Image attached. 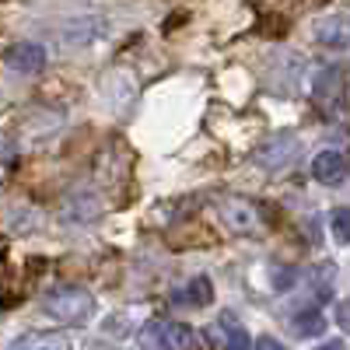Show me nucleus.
<instances>
[{
    "label": "nucleus",
    "mask_w": 350,
    "mask_h": 350,
    "mask_svg": "<svg viewBox=\"0 0 350 350\" xmlns=\"http://www.w3.org/2000/svg\"><path fill=\"white\" fill-rule=\"evenodd\" d=\"M42 308L64 326H84L95 315V298L81 287H53L42 298Z\"/></svg>",
    "instance_id": "obj_1"
},
{
    "label": "nucleus",
    "mask_w": 350,
    "mask_h": 350,
    "mask_svg": "<svg viewBox=\"0 0 350 350\" xmlns=\"http://www.w3.org/2000/svg\"><path fill=\"white\" fill-rule=\"evenodd\" d=\"M140 343L148 350H193L196 347V329L175 319H151L140 329Z\"/></svg>",
    "instance_id": "obj_2"
},
{
    "label": "nucleus",
    "mask_w": 350,
    "mask_h": 350,
    "mask_svg": "<svg viewBox=\"0 0 350 350\" xmlns=\"http://www.w3.org/2000/svg\"><path fill=\"white\" fill-rule=\"evenodd\" d=\"M214 211H217V221L228 231H235V235H252V231L262 228V211L245 196H217Z\"/></svg>",
    "instance_id": "obj_3"
},
{
    "label": "nucleus",
    "mask_w": 350,
    "mask_h": 350,
    "mask_svg": "<svg viewBox=\"0 0 350 350\" xmlns=\"http://www.w3.org/2000/svg\"><path fill=\"white\" fill-rule=\"evenodd\" d=\"M347 175H350V161H347V154H340V151H319V154L312 158V179H315V183L340 186Z\"/></svg>",
    "instance_id": "obj_4"
},
{
    "label": "nucleus",
    "mask_w": 350,
    "mask_h": 350,
    "mask_svg": "<svg viewBox=\"0 0 350 350\" xmlns=\"http://www.w3.org/2000/svg\"><path fill=\"white\" fill-rule=\"evenodd\" d=\"M4 64L14 74H39L46 67V49L39 42H14L4 56Z\"/></svg>",
    "instance_id": "obj_5"
},
{
    "label": "nucleus",
    "mask_w": 350,
    "mask_h": 350,
    "mask_svg": "<svg viewBox=\"0 0 350 350\" xmlns=\"http://www.w3.org/2000/svg\"><path fill=\"white\" fill-rule=\"evenodd\" d=\"M4 350H74V343L56 329H32V333L14 336Z\"/></svg>",
    "instance_id": "obj_6"
},
{
    "label": "nucleus",
    "mask_w": 350,
    "mask_h": 350,
    "mask_svg": "<svg viewBox=\"0 0 350 350\" xmlns=\"http://www.w3.org/2000/svg\"><path fill=\"white\" fill-rule=\"evenodd\" d=\"M295 154H298V140L291 137V133H277L273 140L262 144L256 158H259L262 168H287Z\"/></svg>",
    "instance_id": "obj_7"
},
{
    "label": "nucleus",
    "mask_w": 350,
    "mask_h": 350,
    "mask_svg": "<svg viewBox=\"0 0 350 350\" xmlns=\"http://www.w3.org/2000/svg\"><path fill=\"white\" fill-rule=\"evenodd\" d=\"M214 336H217L221 350H252V340H249L245 326L239 323L235 315H228V312L214 323Z\"/></svg>",
    "instance_id": "obj_8"
},
{
    "label": "nucleus",
    "mask_w": 350,
    "mask_h": 350,
    "mask_svg": "<svg viewBox=\"0 0 350 350\" xmlns=\"http://www.w3.org/2000/svg\"><path fill=\"white\" fill-rule=\"evenodd\" d=\"M172 301H179V305H193V308H203V305H211V301H214V284H211L207 277H193L186 287L175 291Z\"/></svg>",
    "instance_id": "obj_9"
},
{
    "label": "nucleus",
    "mask_w": 350,
    "mask_h": 350,
    "mask_svg": "<svg viewBox=\"0 0 350 350\" xmlns=\"http://www.w3.org/2000/svg\"><path fill=\"white\" fill-rule=\"evenodd\" d=\"M315 39L323 46H329V49H347L350 46V25L343 18H329V21H323L315 28Z\"/></svg>",
    "instance_id": "obj_10"
},
{
    "label": "nucleus",
    "mask_w": 350,
    "mask_h": 350,
    "mask_svg": "<svg viewBox=\"0 0 350 350\" xmlns=\"http://www.w3.org/2000/svg\"><path fill=\"white\" fill-rule=\"evenodd\" d=\"M329 228H333V239L340 245H350V207H336L329 217Z\"/></svg>",
    "instance_id": "obj_11"
},
{
    "label": "nucleus",
    "mask_w": 350,
    "mask_h": 350,
    "mask_svg": "<svg viewBox=\"0 0 350 350\" xmlns=\"http://www.w3.org/2000/svg\"><path fill=\"white\" fill-rule=\"evenodd\" d=\"M295 329L301 333V336H319L326 329V323H323V315L319 312H301L298 319H295Z\"/></svg>",
    "instance_id": "obj_12"
},
{
    "label": "nucleus",
    "mask_w": 350,
    "mask_h": 350,
    "mask_svg": "<svg viewBox=\"0 0 350 350\" xmlns=\"http://www.w3.org/2000/svg\"><path fill=\"white\" fill-rule=\"evenodd\" d=\"M14 154H18V144H14V137H11V133H0V165H8Z\"/></svg>",
    "instance_id": "obj_13"
},
{
    "label": "nucleus",
    "mask_w": 350,
    "mask_h": 350,
    "mask_svg": "<svg viewBox=\"0 0 350 350\" xmlns=\"http://www.w3.org/2000/svg\"><path fill=\"white\" fill-rule=\"evenodd\" d=\"M336 323H340V329H347V333H350V298L336 305Z\"/></svg>",
    "instance_id": "obj_14"
},
{
    "label": "nucleus",
    "mask_w": 350,
    "mask_h": 350,
    "mask_svg": "<svg viewBox=\"0 0 350 350\" xmlns=\"http://www.w3.org/2000/svg\"><path fill=\"white\" fill-rule=\"evenodd\" d=\"M256 350H284V343H277L273 336H259L256 340Z\"/></svg>",
    "instance_id": "obj_15"
},
{
    "label": "nucleus",
    "mask_w": 350,
    "mask_h": 350,
    "mask_svg": "<svg viewBox=\"0 0 350 350\" xmlns=\"http://www.w3.org/2000/svg\"><path fill=\"white\" fill-rule=\"evenodd\" d=\"M315 350H347L340 340H329V343H323V347H315Z\"/></svg>",
    "instance_id": "obj_16"
}]
</instances>
